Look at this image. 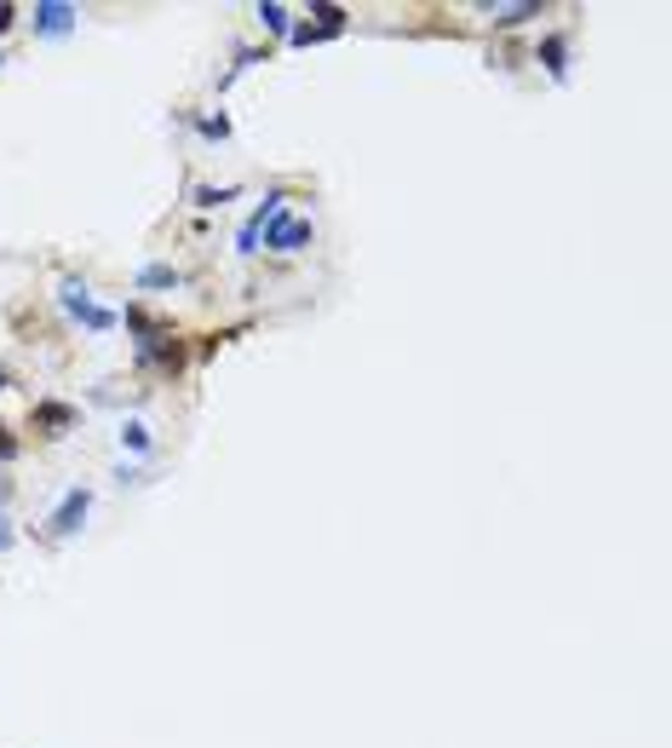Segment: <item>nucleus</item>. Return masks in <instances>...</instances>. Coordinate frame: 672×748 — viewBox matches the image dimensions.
<instances>
[{"label": "nucleus", "instance_id": "nucleus-9", "mask_svg": "<svg viewBox=\"0 0 672 748\" xmlns=\"http://www.w3.org/2000/svg\"><path fill=\"white\" fill-rule=\"evenodd\" d=\"M35 420H40V427H70V420H75V409H64V403H40V409H35Z\"/></svg>", "mask_w": 672, "mask_h": 748}, {"label": "nucleus", "instance_id": "nucleus-10", "mask_svg": "<svg viewBox=\"0 0 672 748\" xmlns=\"http://www.w3.org/2000/svg\"><path fill=\"white\" fill-rule=\"evenodd\" d=\"M259 24L271 29V35H288V7H276V0H271V7H259Z\"/></svg>", "mask_w": 672, "mask_h": 748}, {"label": "nucleus", "instance_id": "nucleus-2", "mask_svg": "<svg viewBox=\"0 0 672 748\" xmlns=\"http://www.w3.org/2000/svg\"><path fill=\"white\" fill-rule=\"evenodd\" d=\"M64 311L70 317H80V322H87V329H110V322H115V311H104V306H92V294H87V282H64Z\"/></svg>", "mask_w": 672, "mask_h": 748}, {"label": "nucleus", "instance_id": "nucleus-11", "mask_svg": "<svg viewBox=\"0 0 672 748\" xmlns=\"http://www.w3.org/2000/svg\"><path fill=\"white\" fill-rule=\"evenodd\" d=\"M231 196H236V185H224V191H213V185H196V208H224Z\"/></svg>", "mask_w": 672, "mask_h": 748}, {"label": "nucleus", "instance_id": "nucleus-4", "mask_svg": "<svg viewBox=\"0 0 672 748\" xmlns=\"http://www.w3.org/2000/svg\"><path fill=\"white\" fill-rule=\"evenodd\" d=\"M87 507H92V495L87 490H70L64 501H58V513H52V536H75L80 518H87Z\"/></svg>", "mask_w": 672, "mask_h": 748}, {"label": "nucleus", "instance_id": "nucleus-12", "mask_svg": "<svg viewBox=\"0 0 672 748\" xmlns=\"http://www.w3.org/2000/svg\"><path fill=\"white\" fill-rule=\"evenodd\" d=\"M121 443H127V450H150V432L138 427V420H127V427H121Z\"/></svg>", "mask_w": 672, "mask_h": 748}, {"label": "nucleus", "instance_id": "nucleus-8", "mask_svg": "<svg viewBox=\"0 0 672 748\" xmlns=\"http://www.w3.org/2000/svg\"><path fill=\"white\" fill-rule=\"evenodd\" d=\"M540 58H546V70H552L558 81L569 75V64H563V58H569V47H563V35H552V40H546V47H540Z\"/></svg>", "mask_w": 672, "mask_h": 748}, {"label": "nucleus", "instance_id": "nucleus-14", "mask_svg": "<svg viewBox=\"0 0 672 748\" xmlns=\"http://www.w3.org/2000/svg\"><path fill=\"white\" fill-rule=\"evenodd\" d=\"M17 455V438H7V427H0V461H12Z\"/></svg>", "mask_w": 672, "mask_h": 748}, {"label": "nucleus", "instance_id": "nucleus-3", "mask_svg": "<svg viewBox=\"0 0 672 748\" xmlns=\"http://www.w3.org/2000/svg\"><path fill=\"white\" fill-rule=\"evenodd\" d=\"M282 201H288V196H282V191H271V196H264L259 208H253V219H248V225H241V236H236V248H241V254H259L264 225H271V219L282 213Z\"/></svg>", "mask_w": 672, "mask_h": 748}, {"label": "nucleus", "instance_id": "nucleus-7", "mask_svg": "<svg viewBox=\"0 0 672 748\" xmlns=\"http://www.w3.org/2000/svg\"><path fill=\"white\" fill-rule=\"evenodd\" d=\"M178 282H185V277H178L173 266H145V271H138V289H178Z\"/></svg>", "mask_w": 672, "mask_h": 748}, {"label": "nucleus", "instance_id": "nucleus-6", "mask_svg": "<svg viewBox=\"0 0 672 748\" xmlns=\"http://www.w3.org/2000/svg\"><path fill=\"white\" fill-rule=\"evenodd\" d=\"M488 17H495L500 29H512V24H523V17H540V7L535 0H523V7H488Z\"/></svg>", "mask_w": 672, "mask_h": 748}, {"label": "nucleus", "instance_id": "nucleus-17", "mask_svg": "<svg viewBox=\"0 0 672 748\" xmlns=\"http://www.w3.org/2000/svg\"><path fill=\"white\" fill-rule=\"evenodd\" d=\"M0 387H7V369H0Z\"/></svg>", "mask_w": 672, "mask_h": 748}, {"label": "nucleus", "instance_id": "nucleus-5", "mask_svg": "<svg viewBox=\"0 0 672 748\" xmlns=\"http://www.w3.org/2000/svg\"><path fill=\"white\" fill-rule=\"evenodd\" d=\"M35 29L40 35H70L75 29V7H70V0H40V7H35Z\"/></svg>", "mask_w": 672, "mask_h": 748}, {"label": "nucleus", "instance_id": "nucleus-1", "mask_svg": "<svg viewBox=\"0 0 672 748\" xmlns=\"http://www.w3.org/2000/svg\"><path fill=\"white\" fill-rule=\"evenodd\" d=\"M264 248H271V254L311 248V219H304V213H276L271 225H264Z\"/></svg>", "mask_w": 672, "mask_h": 748}, {"label": "nucleus", "instance_id": "nucleus-16", "mask_svg": "<svg viewBox=\"0 0 672 748\" xmlns=\"http://www.w3.org/2000/svg\"><path fill=\"white\" fill-rule=\"evenodd\" d=\"M12 548V524H7V513H0V553Z\"/></svg>", "mask_w": 672, "mask_h": 748}, {"label": "nucleus", "instance_id": "nucleus-15", "mask_svg": "<svg viewBox=\"0 0 672 748\" xmlns=\"http://www.w3.org/2000/svg\"><path fill=\"white\" fill-rule=\"evenodd\" d=\"M12 17H17V7H7V0H0V35L12 29Z\"/></svg>", "mask_w": 672, "mask_h": 748}, {"label": "nucleus", "instance_id": "nucleus-13", "mask_svg": "<svg viewBox=\"0 0 672 748\" xmlns=\"http://www.w3.org/2000/svg\"><path fill=\"white\" fill-rule=\"evenodd\" d=\"M201 133H208V138H231V121H224V115H201Z\"/></svg>", "mask_w": 672, "mask_h": 748}]
</instances>
